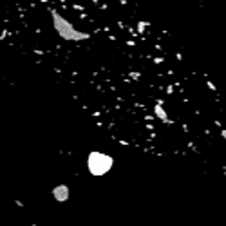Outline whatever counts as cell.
I'll return each instance as SVG.
<instances>
[{
	"instance_id": "1",
	"label": "cell",
	"mask_w": 226,
	"mask_h": 226,
	"mask_svg": "<svg viewBox=\"0 0 226 226\" xmlns=\"http://www.w3.org/2000/svg\"><path fill=\"white\" fill-rule=\"evenodd\" d=\"M87 166H89V172L93 175H103L105 172H109L112 168V157L103 154V152H91Z\"/></svg>"
},
{
	"instance_id": "2",
	"label": "cell",
	"mask_w": 226,
	"mask_h": 226,
	"mask_svg": "<svg viewBox=\"0 0 226 226\" xmlns=\"http://www.w3.org/2000/svg\"><path fill=\"white\" fill-rule=\"evenodd\" d=\"M52 22H54V29L62 34L65 40H87L89 38V34L87 33H80L76 31L74 27H72L71 22H67L63 16H60V15H52Z\"/></svg>"
},
{
	"instance_id": "3",
	"label": "cell",
	"mask_w": 226,
	"mask_h": 226,
	"mask_svg": "<svg viewBox=\"0 0 226 226\" xmlns=\"http://www.w3.org/2000/svg\"><path fill=\"white\" fill-rule=\"evenodd\" d=\"M52 195H54L58 201H65V199H69V188H67L65 185L56 186V188L52 190Z\"/></svg>"
}]
</instances>
